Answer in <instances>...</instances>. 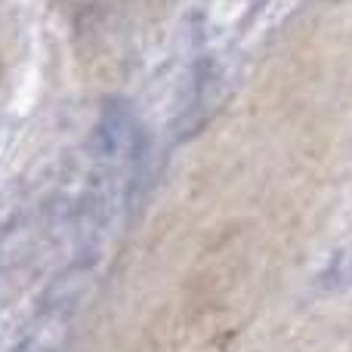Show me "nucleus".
I'll use <instances>...</instances> for the list:
<instances>
[{"instance_id":"f257e3e1","label":"nucleus","mask_w":352,"mask_h":352,"mask_svg":"<svg viewBox=\"0 0 352 352\" xmlns=\"http://www.w3.org/2000/svg\"><path fill=\"white\" fill-rule=\"evenodd\" d=\"M62 3H65V6H72V10H80V6H84L87 0H62Z\"/></svg>"}]
</instances>
